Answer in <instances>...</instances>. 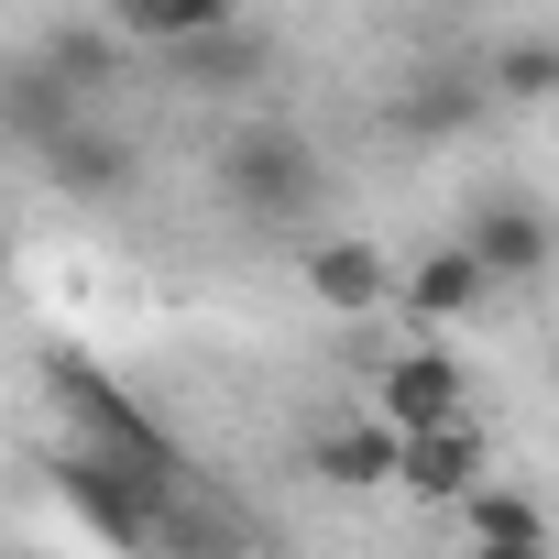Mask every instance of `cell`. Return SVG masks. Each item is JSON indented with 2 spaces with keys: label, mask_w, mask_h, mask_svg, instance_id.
<instances>
[{
  "label": "cell",
  "mask_w": 559,
  "mask_h": 559,
  "mask_svg": "<svg viewBox=\"0 0 559 559\" xmlns=\"http://www.w3.org/2000/svg\"><path fill=\"white\" fill-rule=\"evenodd\" d=\"M450 417H472V384H461V362H439V352H406V362H384V428H395V439H417V428H450Z\"/></svg>",
  "instance_id": "4"
},
{
  "label": "cell",
  "mask_w": 559,
  "mask_h": 559,
  "mask_svg": "<svg viewBox=\"0 0 559 559\" xmlns=\"http://www.w3.org/2000/svg\"><path fill=\"white\" fill-rule=\"evenodd\" d=\"M165 56H176V78H187V88H252V78H263V34H241L230 12H219L209 34L165 45Z\"/></svg>",
  "instance_id": "10"
},
{
  "label": "cell",
  "mask_w": 559,
  "mask_h": 559,
  "mask_svg": "<svg viewBox=\"0 0 559 559\" xmlns=\"http://www.w3.org/2000/svg\"><path fill=\"white\" fill-rule=\"evenodd\" d=\"M319 472H330V483H395V428H384V417L330 428V439H319Z\"/></svg>",
  "instance_id": "13"
},
{
  "label": "cell",
  "mask_w": 559,
  "mask_h": 559,
  "mask_svg": "<svg viewBox=\"0 0 559 559\" xmlns=\"http://www.w3.org/2000/svg\"><path fill=\"white\" fill-rule=\"evenodd\" d=\"M45 67H56L78 99H99V88H110V67H121V45H110V34H56V45H45Z\"/></svg>",
  "instance_id": "17"
},
{
  "label": "cell",
  "mask_w": 559,
  "mask_h": 559,
  "mask_svg": "<svg viewBox=\"0 0 559 559\" xmlns=\"http://www.w3.org/2000/svg\"><path fill=\"white\" fill-rule=\"evenodd\" d=\"M56 483H67V504H78L99 537H121V548L154 559V493H165L154 472H132V461H110V450H67ZM176 483H187V472H176Z\"/></svg>",
  "instance_id": "3"
},
{
  "label": "cell",
  "mask_w": 559,
  "mask_h": 559,
  "mask_svg": "<svg viewBox=\"0 0 559 559\" xmlns=\"http://www.w3.org/2000/svg\"><path fill=\"white\" fill-rule=\"evenodd\" d=\"M154 559H241V515L198 483H165L154 493Z\"/></svg>",
  "instance_id": "5"
},
{
  "label": "cell",
  "mask_w": 559,
  "mask_h": 559,
  "mask_svg": "<svg viewBox=\"0 0 559 559\" xmlns=\"http://www.w3.org/2000/svg\"><path fill=\"white\" fill-rule=\"evenodd\" d=\"M483 286H493V274L450 241V252H428V263H417V286H406V297H417L428 319H461V308H483Z\"/></svg>",
  "instance_id": "14"
},
{
  "label": "cell",
  "mask_w": 559,
  "mask_h": 559,
  "mask_svg": "<svg viewBox=\"0 0 559 559\" xmlns=\"http://www.w3.org/2000/svg\"><path fill=\"white\" fill-rule=\"evenodd\" d=\"M461 252H472L483 274H537V263H548V219H537L526 198H493V209L461 230Z\"/></svg>",
  "instance_id": "9"
},
{
  "label": "cell",
  "mask_w": 559,
  "mask_h": 559,
  "mask_svg": "<svg viewBox=\"0 0 559 559\" xmlns=\"http://www.w3.org/2000/svg\"><path fill=\"white\" fill-rule=\"evenodd\" d=\"M308 286H319L330 308H352V319H362V308H384L395 274H384V252H373V241H319V252H308Z\"/></svg>",
  "instance_id": "11"
},
{
  "label": "cell",
  "mask_w": 559,
  "mask_h": 559,
  "mask_svg": "<svg viewBox=\"0 0 559 559\" xmlns=\"http://www.w3.org/2000/svg\"><path fill=\"white\" fill-rule=\"evenodd\" d=\"M472 110H483V78H472V67H439V78H417V88H406V110H395V121H406V132H461Z\"/></svg>",
  "instance_id": "12"
},
{
  "label": "cell",
  "mask_w": 559,
  "mask_h": 559,
  "mask_svg": "<svg viewBox=\"0 0 559 559\" xmlns=\"http://www.w3.org/2000/svg\"><path fill=\"white\" fill-rule=\"evenodd\" d=\"M56 395L78 406V428H88V450H110V461H132V472H154V483H176L187 461H176V439L110 384V373H88V362H56Z\"/></svg>",
  "instance_id": "2"
},
{
  "label": "cell",
  "mask_w": 559,
  "mask_h": 559,
  "mask_svg": "<svg viewBox=\"0 0 559 559\" xmlns=\"http://www.w3.org/2000/svg\"><path fill=\"white\" fill-rule=\"evenodd\" d=\"M548 78H559V56H548V45H537V34H526V45H504V56H493V88H515V99H537V88H548Z\"/></svg>",
  "instance_id": "18"
},
{
  "label": "cell",
  "mask_w": 559,
  "mask_h": 559,
  "mask_svg": "<svg viewBox=\"0 0 559 559\" xmlns=\"http://www.w3.org/2000/svg\"><path fill=\"white\" fill-rule=\"evenodd\" d=\"M219 187H230L252 219L297 230V219L319 209V143H308V132H286V121H263V132H241V143L219 154Z\"/></svg>",
  "instance_id": "1"
},
{
  "label": "cell",
  "mask_w": 559,
  "mask_h": 559,
  "mask_svg": "<svg viewBox=\"0 0 559 559\" xmlns=\"http://www.w3.org/2000/svg\"><path fill=\"white\" fill-rule=\"evenodd\" d=\"M472 559H548V537H526V548H472Z\"/></svg>",
  "instance_id": "19"
},
{
  "label": "cell",
  "mask_w": 559,
  "mask_h": 559,
  "mask_svg": "<svg viewBox=\"0 0 559 559\" xmlns=\"http://www.w3.org/2000/svg\"><path fill=\"white\" fill-rule=\"evenodd\" d=\"M34 154H45V176H56V187H78V198H121V187H132V143H121V132H99V121H67V132H56V143H34Z\"/></svg>",
  "instance_id": "6"
},
{
  "label": "cell",
  "mask_w": 559,
  "mask_h": 559,
  "mask_svg": "<svg viewBox=\"0 0 559 559\" xmlns=\"http://www.w3.org/2000/svg\"><path fill=\"white\" fill-rule=\"evenodd\" d=\"M78 110H88V99H78V88L45 67V56H12V67H0V121H12L23 143H56Z\"/></svg>",
  "instance_id": "7"
},
{
  "label": "cell",
  "mask_w": 559,
  "mask_h": 559,
  "mask_svg": "<svg viewBox=\"0 0 559 559\" xmlns=\"http://www.w3.org/2000/svg\"><path fill=\"white\" fill-rule=\"evenodd\" d=\"M230 12V0H121V45H187Z\"/></svg>",
  "instance_id": "16"
},
{
  "label": "cell",
  "mask_w": 559,
  "mask_h": 559,
  "mask_svg": "<svg viewBox=\"0 0 559 559\" xmlns=\"http://www.w3.org/2000/svg\"><path fill=\"white\" fill-rule=\"evenodd\" d=\"M461 504H472V548H526V537H548V515H537L526 493H504V483H472Z\"/></svg>",
  "instance_id": "15"
},
{
  "label": "cell",
  "mask_w": 559,
  "mask_h": 559,
  "mask_svg": "<svg viewBox=\"0 0 559 559\" xmlns=\"http://www.w3.org/2000/svg\"><path fill=\"white\" fill-rule=\"evenodd\" d=\"M395 483H417V493H472V483H483V439H472V417L395 439Z\"/></svg>",
  "instance_id": "8"
}]
</instances>
